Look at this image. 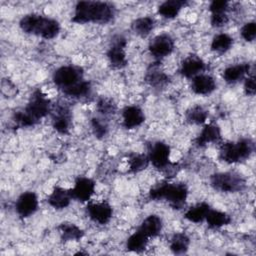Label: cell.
Returning a JSON list of instances; mask_svg holds the SVG:
<instances>
[{"mask_svg": "<svg viewBox=\"0 0 256 256\" xmlns=\"http://www.w3.org/2000/svg\"><path fill=\"white\" fill-rule=\"evenodd\" d=\"M206 222L210 228L217 229L220 227H223L225 225H228L231 222V217L220 210L210 209L207 216H206Z\"/></svg>", "mask_w": 256, "mask_h": 256, "instance_id": "obj_27", "label": "cell"}, {"mask_svg": "<svg viewBox=\"0 0 256 256\" xmlns=\"http://www.w3.org/2000/svg\"><path fill=\"white\" fill-rule=\"evenodd\" d=\"M52 110L51 102L42 90H35L23 110L13 114L12 120L16 127L26 128L36 125Z\"/></svg>", "mask_w": 256, "mask_h": 256, "instance_id": "obj_2", "label": "cell"}, {"mask_svg": "<svg viewBox=\"0 0 256 256\" xmlns=\"http://www.w3.org/2000/svg\"><path fill=\"white\" fill-rule=\"evenodd\" d=\"M145 81L154 88H162L170 82V77L164 71L159 69V66L156 64L152 65L147 71L145 76Z\"/></svg>", "mask_w": 256, "mask_h": 256, "instance_id": "obj_22", "label": "cell"}, {"mask_svg": "<svg viewBox=\"0 0 256 256\" xmlns=\"http://www.w3.org/2000/svg\"><path fill=\"white\" fill-rule=\"evenodd\" d=\"M51 112L53 128L60 134H67L71 126V112L68 106L58 103Z\"/></svg>", "mask_w": 256, "mask_h": 256, "instance_id": "obj_11", "label": "cell"}, {"mask_svg": "<svg viewBox=\"0 0 256 256\" xmlns=\"http://www.w3.org/2000/svg\"><path fill=\"white\" fill-rule=\"evenodd\" d=\"M127 40L122 35H115L111 39V44L107 51V58L112 67L120 69L126 66L127 58L125 48Z\"/></svg>", "mask_w": 256, "mask_h": 256, "instance_id": "obj_8", "label": "cell"}, {"mask_svg": "<svg viewBox=\"0 0 256 256\" xmlns=\"http://www.w3.org/2000/svg\"><path fill=\"white\" fill-rule=\"evenodd\" d=\"M95 192V182L88 177H78L75 180L74 186L70 189L72 199L86 202L89 201Z\"/></svg>", "mask_w": 256, "mask_h": 256, "instance_id": "obj_13", "label": "cell"}, {"mask_svg": "<svg viewBox=\"0 0 256 256\" xmlns=\"http://www.w3.org/2000/svg\"><path fill=\"white\" fill-rule=\"evenodd\" d=\"M188 188L184 183H161L149 191L151 200H165L174 209H181L187 200Z\"/></svg>", "mask_w": 256, "mask_h": 256, "instance_id": "obj_5", "label": "cell"}, {"mask_svg": "<svg viewBox=\"0 0 256 256\" xmlns=\"http://www.w3.org/2000/svg\"><path fill=\"white\" fill-rule=\"evenodd\" d=\"M229 9V2L225 0H214L210 3L209 11L213 13H227Z\"/></svg>", "mask_w": 256, "mask_h": 256, "instance_id": "obj_36", "label": "cell"}, {"mask_svg": "<svg viewBox=\"0 0 256 256\" xmlns=\"http://www.w3.org/2000/svg\"><path fill=\"white\" fill-rule=\"evenodd\" d=\"M86 211L92 221L101 225L107 224L113 215V209L111 205L105 201L90 203L87 206Z\"/></svg>", "mask_w": 256, "mask_h": 256, "instance_id": "obj_14", "label": "cell"}, {"mask_svg": "<svg viewBox=\"0 0 256 256\" xmlns=\"http://www.w3.org/2000/svg\"><path fill=\"white\" fill-rule=\"evenodd\" d=\"M187 4L188 2L184 0H168L159 5L158 13L164 18L173 19Z\"/></svg>", "mask_w": 256, "mask_h": 256, "instance_id": "obj_23", "label": "cell"}, {"mask_svg": "<svg viewBox=\"0 0 256 256\" xmlns=\"http://www.w3.org/2000/svg\"><path fill=\"white\" fill-rule=\"evenodd\" d=\"M52 80L60 91L73 98L85 97L91 91V85L85 80L82 68L76 65L59 67L53 73Z\"/></svg>", "mask_w": 256, "mask_h": 256, "instance_id": "obj_1", "label": "cell"}, {"mask_svg": "<svg viewBox=\"0 0 256 256\" xmlns=\"http://www.w3.org/2000/svg\"><path fill=\"white\" fill-rule=\"evenodd\" d=\"M148 157L155 168L167 169L170 164V147L162 141L154 142L149 149Z\"/></svg>", "mask_w": 256, "mask_h": 256, "instance_id": "obj_10", "label": "cell"}, {"mask_svg": "<svg viewBox=\"0 0 256 256\" xmlns=\"http://www.w3.org/2000/svg\"><path fill=\"white\" fill-rule=\"evenodd\" d=\"M211 209L210 205L206 202L198 203L190 207L184 214V218L193 223H201L206 219V216Z\"/></svg>", "mask_w": 256, "mask_h": 256, "instance_id": "obj_24", "label": "cell"}, {"mask_svg": "<svg viewBox=\"0 0 256 256\" xmlns=\"http://www.w3.org/2000/svg\"><path fill=\"white\" fill-rule=\"evenodd\" d=\"M115 17L113 4L103 1H79L74 9L72 21L79 24H107Z\"/></svg>", "mask_w": 256, "mask_h": 256, "instance_id": "obj_3", "label": "cell"}, {"mask_svg": "<svg viewBox=\"0 0 256 256\" xmlns=\"http://www.w3.org/2000/svg\"><path fill=\"white\" fill-rule=\"evenodd\" d=\"M90 123H91L92 131H93L95 137L101 139L104 136H106V134L108 132V125L104 119L99 118V117H93L91 119Z\"/></svg>", "mask_w": 256, "mask_h": 256, "instance_id": "obj_33", "label": "cell"}, {"mask_svg": "<svg viewBox=\"0 0 256 256\" xmlns=\"http://www.w3.org/2000/svg\"><path fill=\"white\" fill-rule=\"evenodd\" d=\"M72 200L70 190L60 186H55L47 198L48 204L54 209L61 210L69 206Z\"/></svg>", "mask_w": 256, "mask_h": 256, "instance_id": "obj_18", "label": "cell"}, {"mask_svg": "<svg viewBox=\"0 0 256 256\" xmlns=\"http://www.w3.org/2000/svg\"><path fill=\"white\" fill-rule=\"evenodd\" d=\"M241 36L242 38L247 41V42H252L254 41L255 37H256V23L251 21V22H247L243 25V27L241 28Z\"/></svg>", "mask_w": 256, "mask_h": 256, "instance_id": "obj_35", "label": "cell"}, {"mask_svg": "<svg viewBox=\"0 0 256 256\" xmlns=\"http://www.w3.org/2000/svg\"><path fill=\"white\" fill-rule=\"evenodd\" d=\"M149 238L145 236L142 232L137 230L132 235H130L126 242V248L131 252L140 253L145 250L148 244Z\"/></svg>", "mask_w": 256, "mask_h": 256, "instance_id": "obj_28", "label": "cell"}, {"mask_svg": "<svg viewBox=\"0 0 256 256\" xmlns=\"http://www.w3.org/2000/svg\"><path fill=\"white\" fill-rule=\"evenodd\" d=\"M149 157L145 154H133L129 157L128 165L131 173H138L146 169L149 165Z\"/></svg>", "mask_w": 256, "mask_h": 256, "instance_id": "obj_32", "label": "cell"}, {"mask_svg": "<svg viewBox=\"0 0 256 256\" xmlns=\"http://www.w3.org/2000/svg\"><path fill=\"white\" fill-rule=\"evenodd\" d=\"M15 209L21 218H28L38 209V197L32 191L23 192L16 200Z\"/></svg>", "mask_w": 256, "mask_h": 256, "instance_id": "obj_12", "label": "cell"}, {"mask_svg": "<svg viewBox=\"0 0 256 256\" xmlns=\"http://www.w3.org/2000/svg\"><path fill=\"white\" fill-rule=\"evenodd\" d=\"M60 237L63 241H76L83 237V230L71 222H63L58 226Z\"/></svg>", "mask_w": 256, "mask_h": 256, "instance_id": "obj_25", "label": "cell"}, {"mask_svg": "<svg viewBox=\"0 0 256 256\" xmlns=\"http://www.w3.org/2000/svg\"><path fill=\"white\" fill-rule=\"evenodd\" d=\"M244 92L248 96L255 95V92H256V82H255L254 74L248 75V77L245 78V81H244Z\"/></svg>", "mask_w": 256, "mask_h": 256, "instance_id": "obj_38", "label": "cell"}, {"mask_svg": "<svg viewBox=\"0 0 256 256\" xmlns=\"http://www.w3.org/2000/svg\"><path fill=\"white\" fill-rule=\"evenodd\" d=\"M97 110L103 116L112 115L116 111V105L109 98H100L97 102Z\"/></svg>", "mask_w": 256, "mask_h": 256, "instance_id": "obj_34", "label": "cell"}, {"mask_svg": "<svg viewBox=\"0 0 256 256\" xmlns=\"http://www.w3.org/2000/svg\"><path fill=\"white\" fill-rule=\"evenodd\" d=\"M250 72L249 63H239L230 65L223 70V79L228 84H235L242 80Z\"/></svg>", "mask_w": 256, "mask_h": 256, "instance_id": "obj_19", "label": "cell"}, {"mask_svg": "<svg viewBox=\"0 0 256 256\" xmlns=\"http://www.w3.org/2000/svg\"><path fill=\"white\" fill-rule=\"evenodd\" d=\"M150 54L157 60L169 56L174 50V40L166 33L155 36L148 46Z\"/></svg>", "mask_w": 256, "mask_h": 256, "instance_id": "obj_9", "label": "cell"}, {"mask_svg": "<svg viewBox=\"0 0 256 256\" xmlns=\"http://www.w3.org/2000/svg\"><path fill=\"white\" fill-rule=\"evenodd\" d=\"M254 151V142L251 139H240L222 144L219 158L229 164L239 163L248 159Z\"/></svg>", "mask_w": 256, "mask_h": 256, "instance_id": "obj_6", "label": "cell"}, {"mask_svg": "<svg viewBox=\"0 0 256 256\" xmlns=\"http://www.w3.org/2000/svg\"><path fill=\"white\" fill-rule=\"evenodd\" d=\"M154 26H155V20L150 16L139 17L135 19L131 25L134 33L142 38L147 37L151 33V31L154 29Z\"/></svg>", "mask_w": 256, "mask_h": 256, "instance_id": "obj_26", "label": "cell"}, {"mask_svg": "<svg viewBox=\"0 0 256 256\" xmlns=\"http://www.w3.org/2000/svg\"><path fill=\"white\" fill-rule=\"evenodd\" d=\"M189 245H190V239L187 236V234L183 232H178L172 236L169 247L172 253L181 255L187 252Z\"/></svg>", "mask_w": 256, "mask_h": 256, "instance_id": "obj_29", "label": "cell"}, {"mask_svg": "<svg viewBox=\"0 0 256 256\" xmlns=\"http://www.w3.org/2000/svg\"><path fill=\"white\" fill-rule=\"evenodd\" d=\"M229 21L227 13H213L210 17V23L215 28H220L226 25Z\"/></svg>", "mask_w": 256, "mask_h": 256, "instance_id": "obj_37", "label": "cell"}, {"mask_svg": "<svg viewBox=\"0 0 256 256\" xmlns=\"http://www.w3.org/2000/svg\"><path fill=\"white\" fill-rule=\"evenodd\" d=\"M162 226H163V224H162L161 218L157 215L152 214V215L147 216L141 222V224L137 230L142 232L148 238H151V237H156L157 235L160 234V232L162 230Z\"/></svg>", "mask_w": 256, "mask_h": 256, "instance_id": "obj_21", "label": "cell"}, {"mask_svg": "<svg viewBox=\"0 0 256 256\" xmlns=\"http://www.w3.org/2000/svg\"><path fill=\"white\" fill-rule=\"evenodd\" d=\"M210 185L219 192L235 193L246 187V180L236 172H219L211 175Z\"/></svg>", "mask_w": 256, "mask_h": 256, "instance_id": "obj_7", "label": "cell"}, {"mask_svg": "<svg viewBox=\"0 0 256 256\" xmlns=\"http://www.w3.org/2000/svg\"><path fill=\"white\" fill-rule=\"evenodd\" d=\"M233 45V38L226 34L220 33L213 37L211 42V50L218 54H223L227 52Z\"/></svg>", "mask_w": 256, "mask_h": 256, "instance_id": "obj_30", "label": "cell"}, {"mask_svg": "<svg viewBox=\"0 0 256 256\" xmlns=\"http://www.w3.org/2000/svg\"><path fill=\"white\" fill-rule=\"evenodd\" d=\"M145 121V115L138 106H126L122 111V124L126 129H134L142 125Z\"/></svg>", "mask_w": 256, "mask_h": 256, "instance_id": "obj_16", "label": "cell"}, {"mask_svg": "<svg viewBox=\"0 0 256 256\" xmlns=\"http://www.w3.org/2000/svg\"><path fill=\"white\" fill-rule=\"evenodd\" d=\"M220 139L221 130L219 126L216 124H207L195 139V143L198 147H203L207 144L218 142Z\"/></svg>", "mask_w": 256, "mask_h": 256, "instance_id": "obj_20", "label": "cell"}, {"mask_svg": "<svg viewBox=\"0 0 256 256\" xmlns=\"http://www.w3.org/2000/svg\"><path fill=\"white\" fill-rule=\"evenodd\" d=\"M185 118L188 123L194 124V125H201L206 122L208 118V111L200 106V105H195L190 107L186 113H185Z\"/></svg>", "mask_w": 256, "mask_h": 256, "instance_id": "obj_31", "label": "cell"}, {"mask_svg": "<svg viewBox=\"0 0 256 256\" xmlns=\"http://www.w3.org/2000/svg\"><path fill=\"white\" fill-rule=\"evenodd\" d=\"M191 89L198 95H209L216 89L214 78L208 74H199L192 78Z\"/></svg>", "mask_w": 256, "mask_h": 256, "instance_id": "obj_17", "label": "cell"}, {"mask_svg": "<svg viewBox=\"0 0 256 256\" xmlns=\"http://www.w3.org/2000/svg\"><path fill=\"white\" fill-rule=\"evenodd\" d=\"M19 26L23 32L47 40L55 38L60 32V24L57 20L36 13L23 16L19 21Z\"/></svg>", "mask_w": 256, "mask_h": 256, "instance_id": "obj_4", "label": "cell"}, {"mask_svg": "<svg viewBox=\"0 0 256 256\" xmlns=\"http://www.w3.org/2000/svg\"><path fill=\"white\" fill-rule=\"evenodd\" d=\"M206 69L205 62L197 55L187 56L181 63L180 74L185 78H193Z\"/></svg>", "mask_w": 256, "mask_h": 256, "instance_id": "obj_15", "label": "cell"}]
</instances>
